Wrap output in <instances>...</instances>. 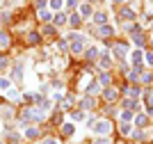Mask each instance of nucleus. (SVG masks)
Wrapping results in <instances>:
<instances>
[{
	"mask_svg": "<svg viewBox=\"0 0 153 144\" xmlns=\"http://www.w3.org/2000/svg\"><path fill=\"white\" fill-rule=\"evenodd\" d=\"M9 44V37H7L5 32H0V46H7Z\"/></svg>",
	"mask_w": 153,
	"mask_h": 144,
	"instance_id": "obj_6",
	"label": "nucleus"
},
{
	"mask_svg": "<svg viewBox=\"0 0 153 144\" xmlns=\"http://www.w3.org/2000/svg\"><path fill=\"white\" fill-rule=\"evenodd\" d=\"M7 87H12V85H9V80H5V78H0V89H7Z\"/></svg>",
	"mask_w": 153,
	"mask_h": 144,
	"instance_id": "obj_9",
	"label": "nucleus"
},
{
	"mask_svg": "<svg viewBox=\"0 0 153 144\" xmlns=\"http://www.w3.org/2000/svg\"><path fill=\"white\" fill-rule=\"evenodd\" d=\"M51 5L53 7H59V5H62V0H51Z\"/></svg>",
	"mask_w": 153,
	"mask_h": 144,
	"instance_id": "obj_15",
	"label": "nucleus"
},
{
	"mask_svg": "<svg viewBox=\"0 0 153 144\" xmlns=\"http://www.w3.org/2000/svg\"><path fill=\"white\" fill-rule=\"evenodd\" d=\"M80 107H85V110H89V107H94V101H91L89 96H87V98H85L82 103H80Z\"/></svg>",
	"mask_w": 153,
	"mask_h": 144,
	"instance_id": "obj_2",
	"label": "nucleus"
},
{
	"mask_svg": "<svg viewBox=\"0 0 153 144\" xmlns=\"http://www.w3.org/2000/svg\"><path fill=\"white\" fill-rule=\"evenodd\" d=\"M94 19H96V23H105V19H108V16L98 12V14H96V16H94Z\"/></svg>",
	"mask_w": 153,
	"mask_h": 144,
	"instance_id": "obj_7",
	"label": "nucleus"
},
{
	"mask_svg": "<svg viewBox=\"0 0 153 144\" xmlns=\"http://www.w3.org/2000/svg\"><path fill=\"white\" fill-rule=\"evenodd\" d=\"M39 19H41V21H51L53 16H51V12H46V9H41V12H39Z\"/></svg>",
	"mask_w": 153,
	"mask_h": 144,
	"instance_id": "obj_4",
	"label": "nucleus"
},
{
	"mask_svg": "<svg viewBox=\"0 0 153 144\" xmlns=\"http://www.w3.org/2000/svg\"><path fill=\"white\" fill-rule=\"evenodd\" d=\"M94 128H96V133H108V131H110L108 121H98V124H96Z\"/></svg>",
	"mask_w": 153,
	"mask_h": 144,
	"instance_id": "obj_1",
	"label": "nucleus"
},
{
	"mask_svg": "<svg viewBox=\"0 0 153 144\" xmlns=\"http://www.w3.org/2000/svg\"><path fill=\"white\" fill-rule=\"evenodd\" d=\"M135 121H137V126H146V117H144V114H140Z\"/></svg>",
	"mask_w": 153,
	"mask_h": 144,
	"instance_id": "obj_8",
	"label": "nucleus"
},
{
	"mask_svg": "<svg viewBox=\"0 0 153 144\" xmlns=\"http://www.w3.org/2000/svg\"><path fill=\"white\" fill-rule=\"evenodd\" d=\"M64 133H66V135H71V133H73V126L66 124V126H64Z\"/></svg>",
	"mask_w": 153,
	"mask_h": 144,
	"instance_id": "obj_12",
	"label": "nucleus"
},
{
	"mask_svg": "<svg viewBox=\"0 0 153 144\" xmlns=\"http://www.w3.org/2000/svg\"><path fill=\"white\" fill-rule=\"evenodd\" d=\"M96 144H110V140H105V137H103V140H98Z\"/></svg>",
	"mask_w": 153,
	"mask_h": 144,
	"instance_id": "obj_16",
	"label": "nucleus"
},
{
	"mask_svg": "<svg viewBox=\"0 0 153 144\" xmlns=\"http://www.w3.org/2000/svg\"><path fill=\"white\" fill-rule=\"evenodd\" d=\"M73 53H82V41H78V44L73 46Z\"/></svg>",
	"mask_w": 153,
	"mask_h": 144,
	"instance_id": "obj_10",
	"label": "nucleus"
},
{
	"mask_svg": "<svg viewBox=\"0 0 153 144\" xmlns=\"http://www.w3.org/2000/svg\"><path fill=\"white\" fill-rule=\"evenodd\" d=\"M64 21H66V16H62V14H59L57 19H55V23H57V25H62V23H64Z\"/></svg>",
	"mask_w": 153,
	"mask_h": 144,
	"instance_id": "obj_13",
	"label": "nucleus"
},
{
	"mask_svg": "<svg viewBox=\"0 0 153 144\" xmlns=\"http://www.w3.org/2000/svg\"><path fill=\"white\" fill-rule=\"evenodd\" d=\"M27 137H37V128H30V131H25Z\"/></svg>",
	"mask_w": 153,
	"mask_h": 144,
	"instance_id": "obj_11",
	"label": "nucleus"
},
{
	"mask_svg": "<svg viewBox=\"0 0 153 144\" xmlns=\"http://www.w3.org/2000/svg\"><path fill=\"white\" fill-rule=\"evenodd\" d=\"M44 144H55V140H46V142Z\"/></svg>",
	"mask_w": 153,
	"mask_h": 144,
	"instance_id": "obj_17",
	"label": "nucleus"
},
{
	"mask_svg": "<svg viewBox=\"0 0 153 144\" xmlns=\"http://www.w3.org/2000/svg\"><path fill=\"white\" fill-rule=\"evenodd\" d=\"M105 98H114V89H108V92H105Z\"/></svg>",
	"mask_w": 153,
	"mask_h": 144,
	"instance_id": "obj_14",
	"label": "nucleus"
},
{
	"mask_svg": "<svg viewBox=\"0 0 153 144\" xmlns=\"http://www.w3.org/2000/svg\"><path fill=\"white\" fill-rule=\"evenodd\" d=\"M89 12H91V7L87 5V2H85V5L80 7V14H82V16H89Z\"/></svg>",
	"mask_w": 153,
	"mask_h": 144,
	"instance_id": "obj_5",
	"label": "nucleus"
},
{
	"mask_svg": "<svg viewBox=\"0 0 153 144\" xmlns=\"http://www.w3.org/2000/svg\"><path fill=\"white\" fill-rule=\"evenodd\" d=\"M98 34H103V37H110V34H112V28H110V25H103Z\"/></svg>",
	"mask_w": 153,
	"mask_h": 144,
	"instance_id": "obj_3",
	"label": "nucleus"
},
{
	"mask_svg": "<svg viewBox=\"0 0 153 144\" xmlns=\"http://www.w3.org/2000/svg\"><path fill=\"white\" fill-rule=\"evenodd\" d=\"M117 2H121V0H117Z\"/></svg>",
	"mask_w": 153,
	"mask_h": 144,
	"instance_id": "obj_18",
	"label": "nucleus"
}]
</instances>
